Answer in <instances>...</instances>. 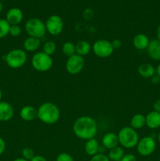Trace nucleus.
<instances>
[{
    "instance_id": "nucleus-1",
    "label": "nucleus",
    "mask_w": 160,
    "mask_h": 161,
    "mask_svg": "<svg viewBox=\"0 0 160 161\" xmlns=\"http://www.w3.org/2000/svg\"><path fill=\"white\" fill-rule=\"evenodd\" d=\"M72 129L75 136L80 139L87 141L95 138L98 127L93 118L91 116H83L75 119Z\"/></svg>"
},
{
    "instance_id": "nucleus-2",
    "label": "nucleus",
    "mask_w": 160,
    "mask_h": 161,
    "mask_svg": "<svg viewBox=\"0 0 160 161\" xmlns=\"http://www.w3.org/2000/svg\"><path fill=\"white\" fill-rule=\"evenodd\" d=\"M38 119L42 123L52 125L57 122L61 117V111L56 105L52 102H44L37 108Z\"/></svg>"
},
{
    "instance_id": "nucleus-3",
    "label": "nucleus",
    "mask_w": 160,
    "mask_h": 161,
    "mask_svg": "<svg viewBox=\"0 0 160 161\" xmlns=\"http://www.w3.org/2000/svg\"><path fill=\"white\" fill-rule=\"evenodd\" d=\"M119 142L122 148L133 149L136 147L139 142V135L136 130L131 127H124L118 134Z\"/></svg>"
},
{
    "instance_id": "nucleus-4",
    "label": "nucleus",
    "mask_w": 160,
    "mask_h": 161,
    "mask_svg": "<svg viewBox=\"0 0 160 161\" xmlns=\"http://www.w3.org/2000/svg\"><path fill=\"white\" fill-rule=\"evenodd\" d=\"M4 60L6 64L9 68L13 69H17L21 68L25 64L28 59L26 51L22 49H13L11 50L5 55Z\"/></svg>"
},
{
    "instance_id": "nucleus-5",
    "label": "nucleus",
    "mask_w": 160,
    "mask_h": 161,
    "mask_svg": "<svg viewBox=\"0 0 160 161\" xmlns=\"http://www.w3.org/2000/svg\"><path fill=\"white\" fill-rule=\"evenodd\" d=\"M53 61L51 56L43 53L37 52L31 58V65L37 72H45L53 67Z\"/></svg>"
},
{
    "instance_id": "nucleus-6",
    "label": "nucleus",
    "mask_w": 160,
    "mask_h": 161,
    "mask_svg": "<svg viewBox=\"0 0 160 161\" xmlns=\"http://www.w3.org/2000/svg\"><path fill=\"white\" fill-rule=\"evenodd\" d=\"M25 31L30 37L42 39L46 33L45 25L42 20L36 17H32L25 23Z\"/></svg>"
},
{
    "instance_id": "nucleus-7",
    "label": "nucleus",
    "mask_w": 160,
    "mask_h": 161,
    "mask_svg": "<svg viewBox=\"0 0 160 161\" xmlns=\"http://www.w3.org/2000/svg\"><path fill=\"white\" fill-rule=\"evenodd\" d=\"M92 48L94 54L100 58H109L114 52L111 42L104 39L95 41Z\"/></svg>"
},
{
    "instance_id": "nucleus-8",
    "label": "nucleus",
    "mask_w": 160,
    "mask_h": 161,
    "mask_svg": "<svg viewBox=\"0 0 160 161\" xmlns=\"http://www.w3.org/2000/svg\"><path fill=\"white\" fill-rule=\"evenodd\" d=\"M136 147L140 155L142 157H148L155 152L156 149V142L154 138L146 136L139 140Z\"/></svg>"
},
{
    "instance_id": "nucleus-9",
    "label": "nucleus",
    "mask_w": 160,
    "mask_h": 161,
    "mask_svg": "<svg viewBox=\"0 0 160 161\" xmlns=\"http://www.w3.org/2000/svg\"><path fill=\"white\" fill-rule=\"evenodd\" d=\"M85 65L84 58L80 55L75 54L67 58L65 64V69L71 75H77L82 72Z\"/></svg>"
},
{
    "instance_id": "nucleus-10",
    "label": "nucleus",
    "mask_w": 160,
    "mask_h": 161,
    "mask_svg": "<svg viewBox=\"0 0 160 161\" xmlns=\"http://www.w3.org/2000/svg\"><path fill=\"white\" fill-rule=\"evenodd\" d=\"M46 32L52 36H58L62 32L64 29V21L62 18L58 15L50 16L45 23Z\"/></svg>"
},
{
    "instance_id": "nucleus-11",
    "label": "nucleus",
    "mask_w": 160,
    "mask_h": 161,
    "mask_svg": "<svg viewBox=\"0 0 160 161\" xmlns=\"http://www.w3.org/2000/svg\"><path fill=\"white\" fill-rule=\"evenodd\" d=\"M24 14L20 9L17 7L11 8L6 13V20L10 25H19L23 20Z\"/></svg>"
},
{
    "instance_id": "nucleus-12",
    "label": "nucleus",
    "mask_w": 160,
    "mask_h": 161,
    "mask_svg": "<svg viewBox=\"0 0 160 161\" xmlns=\"http://www.w3.org/2000/svg\"><path fill=\"white\" fill-rule=\"evenodd\" d=\"M14 109L12 105L6 102H0V122H7L13 118Z\"/></svg>"
},
{
    "instance_id": "nucleus-13",
    "label": "nucleus",
    "mask_w": 160,
    "mask_h": 161,
    "mask_svg": "<svg viewBox=\"0 0 160 161\" xmlns=\"http://www.w3.org/2000/svg\"><path fill=\"white\" fill-rule=\"evenodd\" d=\"M20 116L23 120L30 122L38 118L37 109L32 105H24L20 111Z\"/></svg>"
},
{
    "instance_id": "nucleus-14",
    "label": "nucleus",
    "mask_w": 160,
    "mask_h": 161,
    "mask_svg": "<svg viewBox=\"0 0 160 161\" xmlns=\"http://www.w3.org/2000/svg\"><path fill=\"white\" fill-rule=\"evenodd\" d=\"M148 56L154 61H160V41L158 39L150 40L147 48Z\"/></svg>"
},
{
    "instance_id": "nucleus-15",
    "label": "nucleus",
    "mask_w": 160,
    "mask_h": 161,
    "mask_svg": "<svg viewBox=\"0 0 160 161\" xmlns=\"http://www.w3.org/2000/svg\"><path fill=\"white\" fill-rule=\"evenodd\" d=\"M119 138L118 135L113 132H108L105 134L102 138V145L107 149H111L119 146Z\"/></svg>"
},
{
    "instance_id": "nucleus-16",
    "label": "nucleus",
    "mask_w": 160,
    "mask_h": 161,
    "mask_svg": "<svg viewBox=\"0 0 160 161\" xmlns=\"http://www.w3.org/2000/svg\"><path fill=\"white\" fill-rule=\"evenodd\" d=\"M146 126L148 128L155 130L160 127V113L155 111H152L145 116Z\"/></svg>"
},
{
    "instance_id": "nucleus-17",
    "label": "nucleus",
    "mask_w": 160,
    "mask_h": 161,
    "mask_svg": "<svg viewBox=\"0 0 160 161\" xmlns=\"http://www.w3.org/2000/svg\"><path fill=\"white\" fill-rule=\"evenodd\" d=\"M149 42H150V40H149L148 37L143 33H139V34L136 35L133 39V47L138 50H147Z\"/></svg>"
},
{
    "instance_id": "nucleus-18",
    "label": "nucleus",
    "mask_w": 160,
    "mask_h": 161,
    "mask_svg": "<svg viewBox=\"0 0 160 161\" xmlns=\"http://www.w3.org/2000/svg\"><path fill=\"white\" fill-rule=\"evenodd\" d=\"M24 49L27 52H35L41 47V39L35 37H28L23 43Z\"/></svg>"
},
{
    "instance_id": "nucleus-19",
    "label": "nucleus",
    "mask_w": 160,
    "mask_h": 161,
    "mask_svg": "<svg viewBox=\"0 0 160 161\" xmlns=\"http://www.w3.org/2000/svg\"><path fill=\"white\" fill-rule=\"evenodd\" d=\"M138 73L144 78L151 79L154 75L156 74V69L152 64L142 63L138 67Z\"/></svg>"
},
{
    "instance_id": "nucleus-20",
    "label": "nucleus",
    "mask_w": 160,
    "mask_h": 161,
    "mask_svg": "<svg viewBox=\"0 0 160 161\" xmlns=\"http://www.w3.org/2000/svg\"><path fill=\"white\" fill-rule=\"evenodd\" d=\"M84 150L86 153L90 157H93L96 154L99 153L100 145H99L98 141L95 138L87 140L85 144Z\"/></svg>"
},
{
    "instance_id": "nucleus-21",
    "label": "nucleus",
    "mask_w": 160,
    "mask_h": 161,
    "mask_svg": "<svg viewBox=\"0 0 160 161\" xmlns=\"http://www.w3.org/2000/svg\"><path fill=\"white\" fill-rule=\"evenodd\" d=\"M75 50H76L77 54L83 57L89 54V52L92 50V46L88 41L81 40L75 44Z\"/></svg>"
},
{
    "instance_id": "nucleus-22",
    "label": "nucleus",
    "mask_w": 160,
    "mask_h": 161,
    "mask_svg": "<svg viewBox=\"0 0 160 161\" xmlns=\"http://www.w3.org/2000/svg\"><path fill=\"white\" fill-rule=\"evenodd\" d=\"M146 125L145 116L141 113H137L133 116L130 119V127L134 130H139L143 128Z\"/></svg>"
},
{
    "instance_id": "nucleus-23",
    "label": "nucleus",
    "mask_w": 160,
    "mask_h": 161,
    "mask_svg": "<svg viewBox=\"0 0 160 161\" xmlns=\"http://www.w3.org/2000/svg\"><path fill=\"white\" fill-rule=\"evenodd\" d=\"M124 155H125L124 149L122 146H118L116 147L113 148V149H110L109 152H108V157L110 160L120 161Z\"/></svg>"
},
{
    "instance_id": "nucleus-24",
    "label": "nucleus",
    "mask_w": 160,
    "mask_h": 161,
    "mask_svg": "<svg viewBox=\"0 0 160 161\" xmlns=\"http://www.w3.org/2000/svg\"><path fill=\"white\" fill-rule=\"evenodd\" d=\"M62 52L66 57L72 56V55L76 53V50H75V45L72 42H65L62 46Z\"/></svg>"
},
{
    "instance_id": "nucleus-25",
    "label": "nucleus",
    "mask_w": 160,
    "mask_h": 161,
    "mask_svg": "<svg viewBox=\"0 0 160 161\" xmlns=\"http://www.w3.org/2000/svg\"><path fill=\"white\" fill-rule=\"evenodd\" d=\"M56 43L52 40L46 41L42 45V52L46 53V54L50 55V56L53 55L56 52Z\"/></svg>"
},
{
    "instance_id": "nucleus-26",
    "label": "nucleus",
    "mask_w": 160,
    "mask_h": 161,
    "mask_svg": "<svg viewBox=\"0 0 160 161\" xmlns=\"http://www.w3.org/2000/svg\"><path fill=\"white\" fill-rule=\"evenodd\" d=\"M10 25L6 19H0V39L9 35Z\"/></svg>"
},
{
    "instance_id": "nucleus-27",
    "label": "nucleus",
    "mask_w": 160,
    "mask_h": 161,
    "mask_svg": "<svg viewBox=\"0 0 160 161\" xmlns=\"http://www.w3.org/2000/svg\"><path fill=\"white\" fill-rule=\"evenodd\" d=\"M21 156L24 159H25V160L31 161L33 159V157H34L35 155V153L32 149L26 147V148H24V149L21 150Z\"/></svg>"
},
{
    "instance_id": "nucleus-28",
    "label": "nucleus",
    "mask_w": 160,
    "mask_h": 161,
    "mask_svg": "<svg viewBox=\"0 0 160 161\" xmlns=\"http://www.w3.org/2000/svg\"><path fill=\"white\" fill-rule=\"evenodd\" d=\"M21 34V28L19 25H10L9 31V35L13 37H17Z\"/></svg>"
},
{
    "instance_id": "nucleus-29",
    "label": "nucleus",
    "mask_w": 160,
    "mask_h": 161,
    "mask_svg": "<svg viewBox=\"0 0 160 161\" xmlns=\"http://www.w3.org/2000/svg\"><path fill=\"white\" fill-rule=\"evenodd\" d=\"M56 161H75L74 158L67 153H61L56 157Z\"/></svg>"
},
{
    "instance_id": "nucleus-30",
    "label": "nucleus",
    "mask_w": 160,
    "mask_h": 161,
    "mask_svg": "<svg viewBox=\"0 0 160 161\" xmlns=\"http://www.w3.org/2000/svg\"><path fill=\"white\" fill-rule=\"evenodd\" d=\"M89 161H110L108 156L104 153H97L95 156L91 157Z\"/></svg>"
},
{
    "instance_id": "nucleus-31",
    "label": "nucleus",
    "mask_w": 160,
    "mask_h": 161,
    "mask_svg": "<svg viewBox=\"0 0 160 161\" xmlns=\"http://www.w3.org/2000/svg\"><path fill=\"white\" fill-rule=\"evenodd\" d=\"M120 161H137L136 160V157H135V155L132 153H128L125 154L123 156L122 159H121Z\"/></svg>"
},
{
    "instance_id": "nucleus-32",
    "label": "nucleus",
    "mask_w": 160,
    "mask_h": 161,
    "mask_svg": "<svg viewBox=\"0 0 160 161\" xmlns=\"http://www.w3.org/2000/svg\"><path fill=\"white\" fill-rule=\"evenodd\" d=\"M111 45H112V47H113V49H114V50H119V49L121 48V47H122V42L120 39H114L112 42H111Z\"/></svg>"
},
{
    "instance_id": "nucleus-33",
    "label": "nucleus",
    "mask_w": 160,
    "mask_h": 161,
    "mask_svg": "<svg viewBox=\"0 0 160 161\" xmlns=\"http://www.w3.org/2000/svg\"><path fill=\"white\" fill-rule=\"evenodd\" d=\"M6 150V142L3 138L0 137V155L3 153Z\"/></svg>"
},
{
    "instance_id": "nucleus-34",
    "label": "nucleus",
    "mask_w": 160,
    "mask_h": 161,
    "mask_svg": "<svg viewBox=\"0 0 160 161\" xmlns=\"http://www.w3.org/2000/svg\"><path fill=\"white\" fill-rule=\"evenodd\" d=\"M153 110L155 112L160 113V99L155 101L153 104Z\"/></svg>"
},
{
    "instance_id": "nucleus-35",
    "label": "nucleus",
    "mask_w": 160,
    "mask_h": 161,
    "mask_svg": "<svg viewBox=\"0 0 160 161\" xmlns=\"http://www.w3.org/2000/svg\"><path fill=\"white\" fill-rule=\"evenodd\" d=\"M151 81H152L153 84H158L160 83V76L157 75V74H155V75H154L151 78Z\"/></svg>"
},
{
    "instance_id": "nucleus-36",
    "label": "nucleus",
    "mask_w": 160,
    "mask_h": 161,
    "mask_svg": "<svg viewBox=\"0 0 160 161\" xmlns=\"http://www.w3.org/2000/svg\"><path fill=\"white\" fill-rule=\"evenodd\" d=\"M31 161H47L46 159L41 155H35Z\"/></svg>"
},
{
    "instance_id": "nucleus-37",
    "label": "nucleus",
    "mask_w": 160,
    "mask_h": 161,
    "mask_svg": "<svg viewBox=\"0 0 160 161\" xmlns=\"http://www.w3.org/2000/svg\"><path fill=\"white\" fill-rule=\"evenodd\" d=\"M156 36H157V39L160 41V25H158V28H157V30H156Z\"/></svg>"
},
{
    "instance_id": "nucleus-38",
    "label": "nucleus",
    "mask_w": 160,
    "mask_h": 161,
    "mask_svg": "<svg viewBox=\"0 0 160 161\" xmlns=\"http://www.w3.org/2000/svg\"><path fill=\"white\" fill-rule=\"evenodd\" d=\"M155 69H156V74L160 76V64H158V66H157Z\"/></svg>"
},
{
    "instance_id": "nucleus-39",
    "label": "nucleus",
    "mask_w": 160,
    "mask_h": 161,
    "mask_svg": "<svg viewBox=\"0 0 160 161\" xmlns=\"http://www.w3.org/2000/svg\"><path fill=\"white\" fill-rule=\"evenodd\" d=\"M13 161H28V160H25V159H24L23 157H20V158L15 159V160H14Z\"/></svg>"
},
{
    "instance_id": "nucleus-40",
    "label": "nucleus",
    "mask_w": 160,
    "mask_h": 161,
    "mask_svg": "<svg viewBox=\"0 0 160 161\" xmlns=\"http://www.w3.org/2000/svg\"><path fill=\"white\" fill-rule=\"evenodd\" d=\"M2 98H3V93H2V91L0 90V102H2Z\"/></svg>"
},
{
    "instance_id": "nucleus-41",
    "label": "nucleus",
    "mask_w": 160,
    "mask_h": 161,
    "mask_svg": "<svg viewBox=\"0 0 160 161\" xmlns=\"http://www.w3.org/2000/svg\"><path fill=\"white\" fill-rule=\"evenodd\" d=\"M2 10H3V4H2L1 1H0V13L2 12Z\"/></svg>"
},
{
    "instance_id": "nucleus-42",
    "label": "nucleus",
    "mask_w": 160,
    "mask_h": 161,
    "mask_svg": "<svg viewBox=\"0 0 160 161\" xmlns=\"http://www.w3.org/2000/svg\"><path fill=\"white\" fill-rule=\"evenodd\" d=\"M158 142L160 143V131H159V133H158Z\"/></svg>"
}]
</instances>
